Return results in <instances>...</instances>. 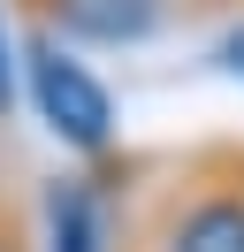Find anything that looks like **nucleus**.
<instances>
[{"instance_id": "f257e3e1", "label": "nucleus", "mask_w": 244, "mask_h": 252, "mask_svg": "<svg viewBox=\"0 0 244 252\" xmlns=\"http://www.w3.org/2000/svg\"><path fill=\"white\" fill-rule=\"evenodd\" d=\"M23 77H30V107H38V123L54 130L69 153H107V145H115V92H107V84L92 77L54 31H38V38L23 46Z\"/></svg>"}, {"instance_id": "f03ea898", "label": "nucleus", "mask_w": 244, "mask_h": 252, "mask_svg": "<svg viewBox=\"0 0 244 252\" xmlns=\"http://www.w3.org/2000/svg\"><path fill=\"white\" fill-rule=\"evenodd\" d=\"M160 252H244V191H214L176 214Z\"/></svg>"}, {"instance_id": "7ed1b4c3", "label": "nucleus", "mask_w": 244, "mask_h": 252, "mask_svg": "<svg viewBox=\"0 0 244 252\" xmlns=\"http://www.w3.org/2000/svg\"><path fill=\"white\" fill-rule=\"evenodd\" d=\"M152 23H160V0H61V31L99 46H137Z\"/></svg>"}, {"instance_id": "20e7f679", "label": "nucleus", "mask_w": 244, "mask_h": 252, "mask_svg": "<svg viewBox=\"0 0 244 252\" xmlns=\"http://www.w3.org/2000/svg\"><path fill=\"white\" fill-rule=\"evenodd\" d=\"M46 252H107L92 184H54L46 191Z\"/></svg>"}, {"instance_id": "39448f33", "label": "nucleus", "mask_w": 244, "mask_h": 252, "mask_svg": "<svg viewBox=\"0 0 244 252\" xmlns=\"http://www.w3.org/2000/svg\"><path fill=\"white\" fill-rule=\"evenodd\" d=\"M15 107V38H8V23H0V115Z\"/></svg>"}, {"instance_id": "423d86ee", "label": "nucleus", "mask_w": 244, "mask_h": 252, "mask_svg": "<svg viewBox=\"0 0 244 252\" xmlns=\"http://www.w3.org/2000/svg\"><path fill=\"white\" fill-rule=\"evenodd\" d=\"M214 62H221V69H229V77H244V23H237V31H229V38H221V46H214Z\"/></svg>"}]
</instances>
